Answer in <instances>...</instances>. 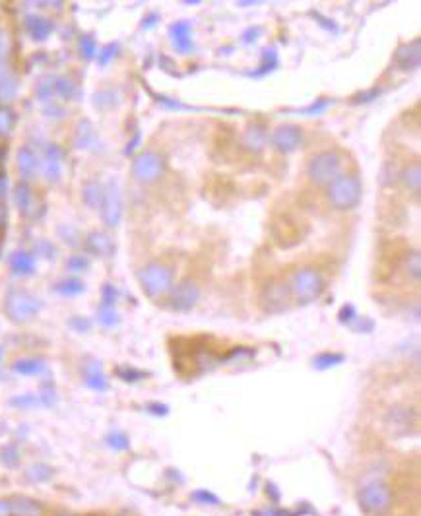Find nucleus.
<instances>
[{
  "label": "nucleus",
  "instance_id": "obj_21",
  "mask_svg": "<svg viewBox=\"0 0 421 516\" xmlns=\"http://www.w3.org/2000/svg\"><path fill=\"white\" fill-rule=\"evenodd\" d=\"M18 169H20V173L24 175L25 179H32L33 175L37 173V169H39V157L30 146H24L18 152Z\"/></svg>",
  "mask_w": 421,
  "mask_h": 516
},
{
  "label": "nucleus",
  "instance_id": "obj_59",
  "mask_svg": "<svg viewBox=\"0 0 421 516\" xmlns=\"http://www.w3.org/2000/svg\"><path fill=\"white\" fill-rule=\"evenodd\" d=\"M138 140H140V134H136L134 136V140L133 142H128V148H126V154H130L134 148H136V144H138Z\"/></svg>",
  "mask_w": 421,
  "mask_h": 516
},
{
  "label": "nucleus",
  "instance_id": "obj_28",
  "mask_svg": "<svg viewBox=\"0 0 421 516\" xmlns=\"http://www.w3.org/2000/svg\"><path fill=\"white\" fill-rule=\"evenodd\" d=\"M18 92V80L12 74H2L0 76V102L8 103L14 99V95Z\"/></svg>",
  "mask_w": 421,
  "mask_h": 516
},
{
  "label": "nucleus",
  "instance_id": "obj_25",
  "mask_svg": "<svg viewBox=\"0 0 421 516\" xmlns=\"http://www.w3.org/2000/svg\"><path fill=\"white\" fill-rule=\"evenodd\" d=\"M400 179L404 183V187L412 192L415 198L420 196V190H421V165L417 161H413L405 167L402 175H400Z\"/></svg>",
  "mask_w": 421,
  "mask_h": 516
},
{
  "label": "nucleus",
  "instance_id": "obj_37",
  "mask_svg": "<svg viewBox=\"0 0 421 516\" xmlns=\"http://www.w3.org/2000/svg\"><path fill=\"white\" fill-rule=\"evenodd\" d=\"M330 105H332L330 99H317V102H312L309 107L299 109L297 113H299V115H307V117H312V115H322V113H324Z\"/></svg>",
  "mask_w": 421,
  "mask_h": 516
},
{
  "label": "nucleus",
  "instance_id": "obj_55",
  "mask_svg": "<svg viewBox=\"0 0 421 516\" xmlns=\"http://www.w3.org/2000/svg\"><path fill=\"white\" fill-rule=\"evenodd\" d=\"M6 192H8V177H6V173L2 171L0 173V200L6 196Z\"/></svg>",
  "mask_w": 421,
  "mask_h": 516
},
{
  "label": "nucleus",
  "instance_id": "obj_22",
  "mask_svg": "<svg viewBox=\"0 0 421 516\" xmlns=\"http://www.w3.org/2000/svg\"><path fill=\"white\" fill-rule=\"evenodd\" d=\"M12 516H43V508L30 497H14L10 500Z\"/></svg>",
  "mask_w": 421,
  "mask_h": 516
},
{
  "label": "nucleus",
  "instance_id": "obj_61",
  "mask_svg": "<svg viewBox=\"0 0 421 516\" xmlns=\"http://www.w3.org/2000/svg\"><path fill=\"white\" fill-rule=\"evenodd\" d=\"M4 157H6V149H4V148H2V146H0V164L4 161Z\"/></svg>",
  "mask_w": 421,
  "mask_h": 516
},
{
  "label": "nucleus",
  "instance_id": "obj_35",
  "mask_svg": "<svg viewBox=\"0 0 421 516\" xmlns=\"http://www.w3.org/2000/svg\"><path fill=\"white\" fill-rule=\"evenodd\" d=\"M97 321L102 322L105 328H111V326H115L118 324V313L115 311V307H103L99 309V313H97Z\"/></svg>",
  "mask_w": 421,
  "mask_h": 516
},
{
  "label": "nucleus",
  "instance_id": "obj_13",
  "mask_svg": "<svg viewBox=\"0 0 421 516\" xmlns=\"http://www.w3.org/2000/svg\"><path fill=\"white\" fill-rule=\"evenodd\" d=\"M169 35L175 49L179 51L181 55H188L190 51H195V41H193V25L181 20L177 24H173L169 27Z\"/></svg>",
  "mask_w": 421,
  "mask_h": 516
},
{
  "label": "nucleus",
  "instance_id": "obj_16",
  "mask_svg": "<svg viewBox=\"0 0 421 516\" xmlns=\"http://www.w3.org/2000/svg\"><path fill=\"white\" fill-rule=\"evenodd\" d=\"M268 144V130L262 123H252L243 134V146L255 154H260Z\"/></svg>",
  "mask_w": 421,
  "mask_h": 516
},
{
  "label": "nucleus",
  "instance_id": "obj_31",
  "mask_svg": "<svg viewBox=\"0 0 421 516\" xmlns=\"http://www.w3.org/2000/svg\"><path fill=\"white\" fill-rule=\"evenodd\" d=\"M86 290V285L80 282V280H64V282H59L55 285V291L56 293H61V295H66V297H72V295H80V293H84Z\"/></svg>",
  "mask_w": 421,
  "mask_h": 516
},
{
  "label": "nucleus",
  "instance_id": "obj_7",
  "mask_svg": "<svg viewBox=\"0 0 421 516\" xmlns=\"http://www.w3.org/2000/svg\"><path fill=\"white\" fill-rule=\"evenodd\" d=\"M309 233V226L303 219L295 218L291 214H280L272 221V237L278 247L291 249L303 241L305 235Z\"/></svg>",
  "mask_w": 421,
  "mask_h": 516
},
{
  "label": "nucleus",
  "instance_id": "obj_57",
  "mask_svg": "<svg viewBox=\"0 0 421 516\" xmlns=\"http://www.w3.org/2000/svg\"><path fill=\"white\" fill-rule=\"evenodd\" d=\"M0 516H12L10 500H0Z\"/></svg>",
  "mask_w": 421,
  "mask_h": 516
},
{
  "label": "nucleus",
  "instance_id": "obj_40",
  "mask_svg": "<svg viewBox=\"0 0 421 516\" xmlns=\"http://www.w3.org/2000/svg\"><path fill=\"white\" fill-rule=\"evenodd\" d=\"M193 499H195L196 503H200V505H214V507L221 503L218 495H214V493L206 491V489H198V491L193 493Z\"/></svg>",
  "mask_w": 421,
  "mask_h": 516
},
{
  "label": "nucleus",
  "instance_id": "obj_11",
  "mask_svg": "<svg viewBox=\"0 0 421 516\" xmlns=\"http://www.w3.org/2000/svg\"><path fill=\"white\" fill-rule=\"evenodd\" d=\"M289 297H291V291L288 285L272 280L270 283H266L264 290L260 293V303L268 313H281L288 309Z\"/></svg>",
  "mask_w": 421,
  "mask_h": 516
},
{
  "label": "nucleus",
  "instance_id": "obj_2",
  "mask_svg": "<svg viewBox=\"0 0 421 516\" xmlns=\"http://www.w3.org/2000/svg\"><path fill=\"white\" fill-rule=\"evenodd\" d=\"M138 282L150 299L164 297L173 290V268L154 260L138 272Z\"/></svg>",
  "mask_w": 421,
  "mask_h": 516
},
{
  "label": "nucleus",
  "instance_id": "obj_8",
  "mask_svg": "<svg viewBox=\"0 0 421 516\" xmlns=\"http://www.w3.org/2000/svg\"><path fill=\"white\" fill-rule=\"evenodd\" d=\"M165 171V159L157 152H142L134 157L133 161V175L134 179L140 183H154Z\"/></svg>",
  "mask_w": 421,
  "mask_h": 516
},
{
  "label": "nucleus",
  "instance_id": "obj_45",
  "mask_svg": "<svg viewBox=\"0 0 421 516\" xmlns=\"http://www.w3.org/2000/svg\"><path fill=\"white\" fill-rule=\"evenodd\" d=\"M87 258L84 257V254H74V257L68 260V270H72V272H84L87 268Z\"/></svg>",
  "mask_w": 421,
  "mask_h": 516
},
{
  "label": "nucleus",
  "instance_id": "obj_39",
  "mask_svg": "<svg viewBox=\"0 0 421 516\" xmlns=\"http://www.w3.org/2000/svg\"><path fill=\"white\" fill-rule=\"evenodd\" d=\"M117 375L125 381V383H138L142 381L146 373L144 371H138V369H133V367H118L117 369Z\"/></svg>",
  "mask_w": 421,
  "mask_h": 516
},
{
  "label": "nucleus",
  "instance_id": "obj_58",
  "mask_svg": "<svg viewBox=\"0 0 421 516\" xmlns=\"http://www.w3.org/2000/svg\"><path fill=\"white\" fill-rule=\"evenodd\" d=\"M156 20H159V16H157V14H152V16H148L146 20H144L142 27H144V30H150L152 25H156Z\"/></svg>",
  "mask_w": 421,
  "mask_h": 516
},
{
  "label": "nucleus",
  "instance_id": "obj_47",
  "mask_svg": "<svg viewBox=\"0 0 421 516\" xmlns=\"http://www.w3.org/2000/svg\"><path fill=\"white\" fill-rule=\"evenodd\" d=\"M156 97L157 102L161 103V105H165L167 109H177V111H188L190 107H187V105H183V103H179L177 99H169V97H165V95H154Z\"/></svg>",
  "mask_w": 421,
  "mask_h": 516
},
{
  "label": "nucleus",
  "instance_id": "obj_14",
  "mask_svg": "<svg viewBox=\"0 0 421 516\" xmlns=\"http://www.w3.org/2000/svg\"><path fill=\"white\" fill-rule=\"evenodd\" d=\"M14 204L25 218L37 216V200H35V195H33L32 187L28 183H18L14 187Z\"/></svg>",
  "mask_w": 421,
  "mask_h": 516
},
{
  "label": "nucleus",
  "instance_id": "obj_60",
  "mask_svg": "<svg viewBox=\"0 0 421 516\" xmlns=\"http://www.w3.org/2000/svg\"><path fill=\"white\" fill-rule=\"evenodd\" d=\"M4 219H6V211H4V208L0 206V223H4Z\"/></svg>",
  "mask_w": 421,
  "mask_h": 516
},
{
  "label": "nucleus",
  "instance_id": "obj_1",
  "mask_svg": "<svg viewBox=\"0 0 421 516\" xmlns=\"http://www.w3.org/2000/svg\"><path fill=\"white\" fill-rule=\"evenodd\" d=\"M289 291L291 295L301 303V305H309L312 301L322 295L324 291V278L317 268L303 266L295 270L289 280Z\"/></svg>",
  "mask_w": 421,
  "mask_h": 516
},
{
  "label": "nucleus",
  "instance_id": "obj_26",
  "mask_svg": "<svg viewBox=\"0 0 421 516\" xmlns=\"http://www.w3.org/2000/svg\"><path fill=\"white\" fill-rule=\"evenodd\" d=\"M103 195H105V188H103L102 185L97 183V180H87L86 185H84V192H82V198H84L86 206H90L92 210H97V208H102Z\"/></svg>",
  "mask_w": 421,
  "mask_h": 516
},
{
  "label": "nucleus",
  "instance_id": "obj_5",
  "mask_svg": "<svg viewBox=\"0 0 421 516\" xmlns=\"http://www.w3.org/2000/svg\"><path fill=\"white\" fill-rule=\"evenodd\" d=\"M358 503L365 515H386L392 507V489L384 481H371L358 491Z\"/></svg>",
  "mask_w": 421,
  "mask_h": 516
},
{
  "label": "nucleus",
  "instance_id": "obj_24",
  "mask_svg": "<svg viewBox=\"0 0 421 516\" xmlns=\"http://www.w3.org/2000/svg\"><path fill=\"white\" fill-rule=\"evenodd\" d=\"M84 381L86 384L95 392H105L109 388V381L105 379L102 371V365L99 363H90L86 367V373H84Z\"/></svg>",
  "mask_w": 421,
  "mask_h": 516
},
{
  "label": "nucleus",
  "instance_id": "obj_34",
  "mask_svg": "<svg viewBox=\"0 0 421 516\" xmlns=\"http://www.w3.org/2000/svg\"><path fill=\"white\" fill-rule=\"evenodd\" d=\"M55 92L63 99H72L76 95V84L68 76H61V78H55Z\"/></svg>",
  "mask_w": 421,
  "mask_h": 516
},
{
  "label": "nucleus",
  "instance_id": "obj_50",
  "mask_svg": "<svg viewBox=\"0 0 421 516\" xmlns=\"http://www.w3.org/2000/svg\"><path fill=\"white\" fill-rule=\"evenodd\" d=\"M37 250H39L43 257H47V258H55V254H56L55 245L49 241H41L39 245H37Z\"/></svg>",
  "mask_w": 421,
  "mask_h": 516
},
{
  "label": "nucleus",
  "instance_id": "obj_43",
  "mask_svg": "<svg viewBox=\"0 0 421 516\" xmlns=\"http://www.w3.org/2000/svg\"><path fill=\"white\" fill-rule=\"evenodd\" d=\"M107 445L113 446L115 450H126L128 448V438L123 433H111L107 437Z\"/></svg>",
  "mask_w": 421,
  "mask_h": 516
},
{
  "label": "nucleus",
  "instance_id": "obj_4",
  "mask_svg": "<svg viewBox=\"0 0 421 516\" xmlns=\"http://www.w3.org/2000/svg\"><path fill=\"white\" fill-rule=\"evenodd\" d=\"M343 159L338 152H320L307 165V173L317 187H328L342 175Z\"/></svg>",
  "mask_w": 421,
  "mask_h": 516
},
{
  "label": "nucleus",
  "instance_id": "obj_10",
  "mask_svg": "<svg viewBox=\"0 0 421 516\" xmlns=\"http://www.w3.org/2000/svg\"><path fill=\"white\" fill-rule=\"evenodd\" d=\"M102 218L109 227H117L123 218V195L117 183L111 180L105 187V195H103L102 202Z\"/></svg>",
  "mask_w": 421,
  "mask_h": 516
},
{
  "label": "nucleus",
  "instance_id": "obj_19",
  "mask_svg": "<svg viewBox=\"0 0 421 516\" xmlns=\"http://www.w3.org/2000/svg\"><path fill=\"white\" fill-rule=\"evenodd\" d=\"M25 30L32 35V39L45 41L51 37V33L55 32V24L41 16H28L25 20Z\"/></svg>",
  "mask_w": 421,
  "mask_h": 516
},
{
  "label": "nucleus",
  "instance_id": "obj_38",
  "mask_svg": "<svg viewBox=\"0 0 421 516\" xmlns=\"http://www.w3.org/2000/svg\"><path fill=\"white\" fill-rule=\"evenodd\" d=\"M80 53L87 61H92L97 55V45H95L94 37H90V35H82L80 37Z\"/></svg>",
  "mask_w": 421,
  "mask_h": 516
},
{
  "label": "nucleus",
  "instance_id": "obj_54",
  "mask_svg": "<svg viewBox=\"0 0 421 516\" xmlns=\"http://www.w3.org/2000/svg\"><path fill=\"white\" fill-rule=\"evenodd\" d=\"M148 412H152V414H156V415H167L169 407L165 406V404H150Z\"/></svg>",
  "mask_w": 421,
  "mask_h": 516
},
{
  "label": "nucleus",
  "instance_id": "obj_56",
  "mask_svg": "<svg viewBox=\"0 0 421 516\" xmlns=\"http://www.w3.org/2000/svg\"><path fill=\"white\" fill-rule=\"evenodd\" d=\"M71 324H72V326H74V328H78L80 332H84V330L90 328V322H87V321H82V319H74V321H72Z\"/></svg>",
  "mask_w": 421,
  "mask_h": 516
},
{
  "label": "nucleus",
  "instance_id": "obj_30",
  "mask_svg": "<svg viewBox=\"0 0 421 516\" xmlns=\"http://www.w3.org/2000/svg\"><path fill=\"white\" fill-rule=\"evenodd\" d=\"M405 272H408V276L412 278L413 282H420L421 258L417 250H412V252L408 250V252H405Z\"/></svg>",
  "mask_w": 421,
  "mask_h": 516
},
{
  "label": "nucleus",
  "instance_id": "obj_46",
  "mask_svg": "<svg viewBox=\"0 0 421 516\" xmlns=\"http://www.w3.org/2000/svg\"><path fill=\"white\" fill-rule=\"evenodd\" d=\"M115 97V94L113 92H99V94L95 95V107H99V109H107V107H113L115 103L111 102Z\"/></svg>",
  "mask_w": 421,
  "mask_h": 516
},
{
  "label": "nucleus",
  "instance_id": "obj_41",
  "mask_svg": "<svg viewBox=\"0 0 421 516\" xmlns=\"http://www.w3.org/2000/svg\"><path fill=\"white\" fill-rule=\"evenodd\" d=\"M117 55H118V43H109V45H105V47L102 49V53L97 56V61H99L102 66H107V64H109Z\"/></svg>",
  "mask_w": 421,
  "mask_h": 516
},
{
  "label": "nucleus",
  "instance_id": "obj_29",
  "mask_svg": "<svg viewBox=\"0 0 421 516\" xmlns=\"http://www.w3.org/2000/svg\"><path fill=\"white\" fill-rule=\"evenodd\" d=\"M278 66V55H276V49H264L262 51V63H260V70L250 72L249 76H255V78H260L264 76L268 72H272L274 68Z\"/></svg>",
  "mask_w": 421,
  "mask_h": 516
},
{
  "label": "nucleus",
  "instance_id": "obj_9",
  "mask_svg": "<svg viewBox=\"0 0 421 516\" xmlns=\"http://www.w3.org/2000/svg\"><path fill=\"white\" fill-rule=\"evenodd\" d=\"M169 293H171L169 307L177 313H187L190 309H195L198 299H200V288L196 285V282L188 280V278L181 280Z\"/></svg>",
  "mask_w": 421,
  "mask_h": 516
},
{
  "label": "nucleus",
  "instance_id": "obj_18",
  "mask_svg": "<svg viewBox=\"0 0 421 516\" xmlns=\"http://www.w3.org/2000/svg\"><path fill=\"white\" fill-rule=\"evenodd\" d=\"M86 249L95 257H111L115 252V245L111 237L103 231H92L86 239Z\"/></svg>",
  "mask_w": 421,
  "mask_h": 516
},
{
  "label": "nucleus",
  "instance_id": "obj_6",
  "mask_svg": "<svg viewBox=\"0 0 421 516\" xmlns=\"http://www.w3.org/2000/svg\"><path fill=\"white\" fill-rule=\"evenodd\" d=\"M4 311L8 314V319L12 322H22L32 321L37 317V313L41 311V303L39 299L32 295L30 291L20 290V288H14L6 293V299H4Z\"/></svg>",
  "mask_w": 421,
  "mask_h": 516
},
{
  "label": "nucleus",
  "instance_id": "obj_20",
  "mask_svg": "<svg viewBox=\"0 0 421 516\" xmlns=\"http://www.w3.org/2000/svg\"><path fill=\"white\" fill-rule=\"evenodd\" d=\"M10 272L16 278L32 276L35 272V258L30 252H25V250H18L10 258Z\"/></svg>",
  "mask_w": 421,
  "mask_h": 516
},
{
  "label": "nucleus",
  "instance_id": "obj_15",
  "mask_svg": "<svg viewBox=\"0 0 421 516\" xmlns=\"http://www.w3.org/2000/svg\"><path fill=\"white\" fill-rule=\"evenodd\" d=\"M63 159L64 154L63 149L59 148L56 144H49L45 149V161H43V171L51 183H56L63 175Z\"/></svg>",
  "mask_w": 421,
  "mask_h": 516
},
{
  "label": "nucleus",
  "instance_id": "obj_52",
  "mask_svg": "<svg viewBox=\"0 0 421 516\" xmlns=\"http://www.w3.org/2000/svg\"><path fill=\"white\" fill-rule=\"evenodd\" d=\"M260 32H262L260 27H249L247 32L243 33V41H245V43H252V41H257L258 35H260Z\"/></svg>",
  "mask_w": 421,
  "mask_h": 516
},
{
  "label": "nucleus",
  "instance_id": "obj_53",
  "mask_svg": "<svg viewBox=\"0 0 421 516\" xmlns=\"http://www.w3.org/2000/svg\"><path fill=\"white\" fill-rule=\"evenodd\" d=\"M4 462H6L8 466H14V464H18V453L14 450V448H6V450H4Z\"/></svg>",
  "mask_w": 421,
  "mask_h": 516
},
{
  "label": "nucleus",
  "instance_id": "obj_36",
  "mask_svg": "<svg viewBox=\"0 0 421 516\" xmlns=\"http://www.w3.org/2000/svg\"><path fill=\"white\" fill-rule=\"evenodd\" d=\"M51 476H53V469L45 466V464H35V466L28 469V477L32 481H47Z\"/></svg>",
  "mask_w": 421,
  "mask_h": 516
},
{
  "label": "nucleus",
  "instance_id": "obj_23",
  "mask_svg": "<svg viewBox=\"0 0 421 516\" xmlns=\"http://www.w3.org/2000/svg\"><path fill=\"white\" fill-rule=\"evenodd\" d=\"M74 142H76V148L80 149H92L97 144V133L90 121H80V125L76 126Z\"/></svg>",
  "mask_w": 421,
  "mask_h": 516
},
{
  "label": "nucleus",
  "instance_id": "obj_62",
  "mask_svg": "<svg viewBox=\"0 0 421 516\" xmlns=\"http://www.w3.org/2000/svg\"><path fill=\"white\" fill-rule=\"evenodd\" d=\"M0 360H2V350H0Z\"/></svg>",
  "mask_w": 421,
  "mask_h": 516
},
{
  "label": "nucleus",
  "instance_id": "obj_17",
  "mask_svg": "<svg viewBox=\"0 0 421 516\" xmlns=\"http://www.w3.org/2000/svg\"><path fill=\"white\" fill-rule=\"evenodd\" d=\"M420 39H413L412 43H405L398 49L396 64L402 70H413L420 66Z\"/></svg>",
  "mask_w": 421,
  "mask_h": 516
},
{
  "label": "nucleus",
  "instance_id": "obj_44",
  "mask_svg": "<svg viewBox=\"0 0 421 516\" xmlns=\"http://www.w3.org/2000/svg\"><path fill=\"white\" fill-rule=\"evenodd\" d=\"M117 290L111 285V283H105L102 291V301L103 307H115V301H117Z\"/></svg>",
  "mask_w": 421,
  "mask_h": 516
},
{
  "label": "nucleus",
  "instance_id": "obj_48",
  "mask_svg": "<svg viewBox=\"0 0 421 516\" xmlns=\"http://www.w3.org/2000/svg\"><path fill=\"white\" fill-rule=\"evenodd\" d=\"M355 319H358V314H355L353 305H343L342 311H340V322H343V324H351Z\"/></svg>",
  "mask_w": 421,
  "mask_h": 516
},
{
  "label": "nucleus",
  "instance_id": "obj_42",
  "mask_svg": "<svg viewBox=\"0 0 421 516\" xmlns=\"http://www.w3.org/2000/svg\"><path fill=\"white\" fill-rule=\"evenodd\" d=\"M55 92V78H47L43 80L37 87V95H39L41 102H49L51 99V95Z\"/></svg>",
  "mask_w": 421,
  "mask_h": 516
},
{
  "label": "nucleus",
  "instance_id": "obj_12",
  "mask_svg": "<svg viewBox=\"0 0 421 516\" xmlns=\"http://www.w3.org/2000/svg\"><path fill=\"white\" fill-rule=\"evenodd\" d=\"M270 142L281 154H291L303 144V130L297 125H281L274 130Z\"/></svg>",
  "mask_w": 421,
  "mask_h": 516
},
{
  "label": "nucleus",
  "instance_id": "obj_33",
  "mask_svg": "<svg viewBox=\"0 0 421 516\" xmlns=\"http://www.w3.org/2000/svg\"><path fill=\"white\" fill-rule=\"evenodd\" d=\"M16 125V115L8 107H0V136H10Z\"/></svg>",
  "mask_w": 421,
  "mask_h": 516
},
{
  "label": "nucleus",
  "instance_id": "obj_63",
  "mask_svg": "<svg viewBox=\"0 0 421 516\" xmlns=\"http://www.w3.org/2000/svg\"><path fill=\"white\" fill-rule=\"evenodd\" d=\"M61 516H72V515H61Z\"/></svg>",
  "mask_w": 421,
  "mask_h": 516
},
{
  "label": "nucleus",
  "instance_id": "obj_27",
  "mask_svg": "<svg viewBox=\"0 0 421 516\" xmlns=\"http://www.w3.org/2000/svg\"><path fill=\"white\" fill-rule=\"evenodd\" d=\"M14 373L18 375H25V376H32V375H41V373H45V363L41 360H20L14 363Z\"/></svg>",
  "mask_w": 421,
  "mask_h": 516
},
{
  "label": "nucleus",
  "instance_id": "obj_32",
  "mask_svg": "<svg viewBox=\"0 0 421 516\" xmlns=\"http://www.w3.org/2000/svg\"><path fill=\"white\" fill-rule=\"evenodd\" d=\"M343 357L342 353H320L317 355L315 360H312V365L320 371H324V369H330V367H336V365H340L343 363Z\"/></svg>",
  "mask_w": 421,
  "mask_h": 516
},
{
  "label": "nucleus",
  "instance_id": "obj_51",
  "mask_svg": "<svg viewBox=\"0 0 421 516\" xmlns=\"http://www.w3.org/2000/svg\"><path fill=\"white\" fill-rule=\"evenodd\" d=\"M12 404H14V406L28 407V406H35V404H39V400L33 398V396H22V398L12 400Z\"/></svg>",
  "mask_w": 421,
  "mask_h": 516
},
{
  "label": "nucleus",
  "instance_id": "obj_49",
  "mask_svg": "<svg viewBox=\"0 0 421 516\" xmlns=\"http://www.w3.org/2000/svg\"><path fill=\"white\" fill-rule=\"evenodd\" d=\"M381 95V90L379 87H374V90H371V92H365V94H359L353 97V103L358 105V103H369V102H373V99H377Z\"/></svg>",
  "mask_w": 421,
  "mask_h": 516
},
{
  "label": "nucleus",
  "instance_id": "obj_3",
  "mask_svg": "<svg viewBox=\"0 0 421 516\" xmlns=\"http://www.w3.org/2000/svg\"><path fill=\"white\" fill-rule=\"evenodd\" d=\"M328 200L336 210H351L355 208L363 195L361 180L355 175H340L338 179L328 185Z\"/></svg>",
  "mask_w": 421,
  "mask_h": 516
}]
</instances>
